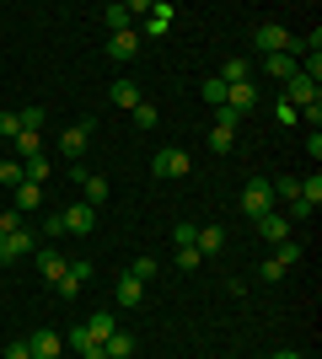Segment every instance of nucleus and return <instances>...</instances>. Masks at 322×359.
I'll list each match as a JSON object with an SVG mask.
<instances>
[{
  "mask_svg": "<svg viewBox=\"0 0 322 359\" xmlns=\"http://www.w3.org/2000/svg\"><path fill=\"white\" fill-rule=\"evenodd\" d=\"M65 344L76 348L81 359H107V354H102V344H97L92 332H86V322H81V327H70V338H65Z\"/></svg>",
  "mask_w": 322,
  "mask_h": 359,
  "instance_id": "obj_15",
  "label": "nucleus"
},
{
  "mask_svg": "<svg viewBox=\"0 0 322 359\" xmlns=\"http://www.w3.org/2000/svg\"><path fill=\"white\" fill-rule=\"evenodd\" d=\"M102 354H107V359H129V354H135V338H129V332L119 327V332H113V338L102 344Z\"/></svg>",
  "mask_w": 322,
  "mask_h": 359,
  "instance_id": "obj_26",
  "label": "nucleus"
},
{
  "mask_svg": "<svg viewBox=\"0 0 322 359\" xmlns=\"http://www.w3.org/2000/svg\"><path fill=\"white\" fill-rule=\"evenodd\" d=\"M129 273H135V279H151V273H156V257H140V263H135Z\"/></svg>",
  "mask_w": 322,
  "mask_h": 359,
  "instance_id": "obj_38",
  "label": "nucleus"
},
{
  "mask_svg": "<svg viewBox=\"0 0 322 359\" xmlns=\"http://www.w3.org/2000/svg\"><path fill=\"white\" fill-rule=\"evenodd\" d=\"M194 247H199V257H215L220 247H226V231H220V225H199V236H194Z\"/></svg>",
  "mask_w": 322,
  "mask_h": 359,
  "instance_id": "obj_20",
  "label": "nucleus"
},
{
  "mask_svg": "<svg viewBox=\"0 0 322 359\" xmlns=\"http://www.w3.org/2000/svg\"><path fill=\"white\" fill-rule=\"evenodd\" d=\"M274 118H279V123H285V129H290V123H301V113H295V107H290V102H274Z\"/></svg>",
  "mask_w": 322,
  "mask_h": 359,
  "instance_id": "obj_37",
  "label": "nucleus"
},
{
  "mask_svg": "<svg viewBox=\"0 0 322 359\" xmlns=\"http://www.w3.org/2000/svg\"><path fill=\"white\" fill-rule=\"evenodd\" d=\"M258 107V81H247V86H226V113H253Z\"/></svg>",
  "mask_w": 322,
  "mask_h": 359,
  "instance_id": "obj_8",
  "label": "nucleus"
},
{
  "mask_svg": "<svg viewBox=\"0 0 322 359\" xmlns=\"http://www.w3.org/2000/svg\"><path fill=\"white\" fill-rule=\"evenodd\" d=\"M194 236H199V225H177V231H172V241H177V247H194Z\"/></svg>",
  "mask_w": 322,
  "mask_h": 359,
  "instance_id": "obj_36",
  "label": "nucleus"
},
{
  "mask_svg": "<svg viewBox=\"0 0 322 359\" xmlns=\"http://www.w3.org/2000/svg\"><path fill=\"white\" fill-rule=\"evenodd\" d=\"M43 107H22V129H32V135H43Z\"/></svg>",
  "mask_w": 322,
  "mask_h": 359,
  "instance_id": "obj_33",
  "label": "nucleus"
},
{
  "mask_svg": "<svg viewBox=\"0 0 322 359\" xmlns=\"http://www.w3.org/2000/svg\"><path fill=\"white\" fill-rule=\"evenodd\" d=\"M102 22H107V32H129V27H135V11H129V0L107 6V11H102Z\"/></svg>",
  "mask_w": 322,
  "mask_h": 359,
  "instance_id": "obj_21",
  "label": "nucleus"
},
{
  "mask_svg": "<svg viewBox=\"0 0 322 359\" xmlns=\"http://www.w3.org/2000/svg\"><path fill=\"white\" fill-rule=\"evenodd\" d=\"M274 210V188H269V182L263 177H253L242 188V215H253V220H263V215Z\"/></svg>",
  "mask_w": 322,
  "mask_h": 359,
  "instance_id": "obj_1",
  "label": "nucleus"
},
{
  "mask_svg": "<svg viewBox=\"0 0 322 359\" xmlns=\"http://www.w3.org/2000/svg\"><path fill=\"white\" fill-rule=\"evenodd\" d=\"M6 359H32V348L27 344H11V348H6Z\"/></svg>",
  "mask_w": 322,
  "mask_h": 359,
  "instance_id": "obj_39",
  "label": "nucleus"
},
{
  "mask_svg": "<svg viewBox=\"0 0 322 359\" xmlns=\"http://www.w3.org/2000/svg\"><path fill=\"white\" fill-rule=\"evenodd\" d=\"M285 102H290V107H311V102H322V86L311 81V75L295 70L290 81H285Z\"/></svg>",
  "mask_w": 322,
  "mask_h": 359,
  "instance_id": "obj_4",
  "label": "nucleus"
},
{
  "mask_svg": "<svg viewBox=\"0 0 322 359\" xmlns=\"http://www.w3.org/2000/svg\"><path fill=\"white\" fill-rule=\"evenodd\" d=\"M22 225H27V220H22L16 210H0V241L11 236V231H22Z\"/></svg>",
  "mask_w": 322,
  "mask_h": 359,
  "instance_id": "obj_35",
  "label": "nucleus"
},
{
  "mask_svg": "<svg viewBox=\"0 0 322 359\" xmlns=\"http://www.w3.org/2000/svg\"><path fill=\"white\" fill-rule=\"evenodd\" d=\"M65 269H70V257H60V252H54V247H43V252H38V273H43L48 285H54V279H60Z\"/></svg>",
  "mask_w": 322,
  "mask_h": 359,
  "instance_id": "obj_22",
  "label": "nucleus"
},
{
  "mask_svg": "<svg viewBox=\"0 0 322 359\" xmlns=\"http://www.w3.org/2000/svg\"><path fill=\"white\" fill-rule=\"evenodd\" d=\"M301 359H307V354H301Z\"/></svg>",
  "mask_w": 322,
  "mask_h": 359,
  "instance_id": "obj_41",
  "label": "nucleus"
},
{
  "mask_svg": "<svg viewBox=\"0 0 322 359\" xmlns=\"http://www.w3.org/2000/svg\"><path fill=\"white\" fill-rule=\"evenodd\" d=\"M70 177L81 182V204H92V210H102V204H107V182H102V177H92V172H81L76 161H70Z\"/></svg>",
  "mask_w": 322,
  "mask_h": 359,
  "instance_id": "obj_6",
  "label": "nucleus"
},
{
  "mask_svg": "<svg viewBox=\"0 0 322 359\" xmlns=\"http://www.w3.org/2000/svg\"><path fill=\"white\" fill-rule=\"evenodd\" d=\"M86 332H92L97 344H107V338H113V332H119V316H113V311H97L92 322H86Z\"/></svg>",
  "mask_w": 322,
  "mask_h": 359,
  "instance_id": "obj_24",
  "label": "nucleus"
},
{
  "mask_svg": "<svg viewBox=\"0 0 322 359\" xmlns=\"http://www.w3.org/2000/svg\"><path fill=\"white\" fill-rule=\"evenodd\" d=\"M86 145H92V118L70 123V129H65V135H60V150H65V156H70V161H76V156H81V150H86Z\"/></svg>",
  "mask_w": 322,
  "mask_h": 359,
  "instance_id": "obj_9",
  "label": "nucleus"
},
{
  "mask_svg": "<svg viewBox=\"0 0 322 359\" xmlns=\"http://www.w3.org/2000/svg\"><path fill=\"white\" fill-rule=\"evenodd\" d=\"M27 348H32V359H60V348H65V338H60V332H32V338H27Z\"/></svg>",
  "mask_w": 322,
  "mask_h": 359,
  "instance_id": "obj_14",
  "label": "nucleus"
},
{
  "mask_svg": "<svg viewBox=\"0 0 322 359\" xmlns=\"http://www.w3.org/2000/svg\"><path fill=\"white\" fill-rule=\"evenodd\" d=\"M22 166H27V182H38V188H43V182H48V172H54V166H48L43 156H32V161H22Z\"/></svg>",
  "mask_w": 322,
  "mask_h": 359,
  "instance_id": "obj_29",
  "label": "nucleus"
},
{
  "mask_svg": "<svg viewBox=\"0 0 322 359\" xmlns=\"http://www.w3.org/2000/svg\"><path fill=\"white\" fill-rule=\"evenodd\" d=\"M129 118H135V129H156V118H161V113H156L151 102H140L135 113H129Z\"/></svg>",
  "mask_w": 322,
  "mask_h": 359,
  "instance_id": "obj_32",
  "label": "nucleus"
},
{
  "mask_svg": "<svg viewBox=\"0 0 322 359\" xmlns=\"http://www.w3.org/2000/svg\"><path fill=\"white\" fill-rule=\"evenodd\" d=\"M54 295H60V300H76V295H81V279H76L70 269H65L60 279H54Z\"/></svg>",
  "mask_w": 322,
  "mask_h": 359,
  "instance_id": "obj_28",
  "label": "nucleus"
},
{
  "mask_svg": "<svg viewBox=\"0 0 322 359\" xmlns=\"http://www.w3.org/2000/svg\"><path fill=\"white\" fill-rule=\"evenodd\" d=\"M135 54H140V32L135 27H129V32H113V38H107V60H135Z\"/></svg>",
  "mask_w": 322,
  "mask_h": 359,
  "instance_id": "obj_11",
  "label": "nucleus"
},
{
  "mask_svg": "<svg viewBox=\"0 0 322 359\" xmlns=\"http://www.w3.org/2000/svg\"><path fill=\"white\" fill-rule=\"evenodd\" d=\"M156 177H188L194 172V161H188V150H177V145H167V150H156Z\"/></svg>",
  "mask_w": 322,
  "mask_h": 359,
  "instance_id": "obj_5",
  "label": "nucleus"
},
{
  "mask_svg": "<svg viewBox=\"0 0 322 359\" xmlns=\"http://www.w3.org/2000/svg\"><path fill=\"white\" fill-rule=\"evenodd\" d=\"M274 359H301V354H295V348H279V354Z\"/></svg>",
  "mask_w": 322,
  "mask_h": 359,
  "instance_id": "obj_40",
  "label": "nucleus"
},
{
  "mask_svg": "<svg viewBox=\"0 0 322 359\" xmlns=\"http://www.w3.org/2000/svg\"><path fill=\"white\" fill-rule=\"evenodd\" d=\"M60 220H65V231H70V236H92L97 210H92V204H70V210H60Z\"/></svg>",
  "mask_w": 322,
  "mask_h": 359,
  "instance_id": "obj_7",
  "label": "nucleus"
},
{
  "mask_svg": "<svg viewBox=\"0 0 322 359\" xmlns=\"http://www.w3.org/2000/svg\"><path fill=\"white\" fill-rule=\"evenodd\" d=\"M290 231H295V225L285 220V215H279V210H269V215H263V220H258V236L269 241V247H279V241H290Z\"/></svg>",
  "mask_w": 322,
  "mask_h": 359,
  "instance_id": "obj_10",
  "label": "nucleus"
},
{
  "mask_svg": "<svg viewBox=\"0 0 322 359\" xmlns=\"http://www.w3.org/2000/svg\"><path fill=\"white\" fill-rule=\"evenodd\" d=\"M107 102H113V107H129V113H135L145 97H140V86L129 81V75H123V81H113V86H107Z\"/></svg>",
  "mask_w": 322,
  "mask_h": 359,
  "instance_id": "obj_12",
  "label": "nucleus"
},
{
  "mask_svg": "<svg viewBox=\"0 0 322 359\" xmlns=\"http://www.w3.org/2000/svg\"><path fill=\"white\" fill-rule=\"evenodd\" d=\"M27 252H38V231L22 225V231H11V236L0 241V269H11L16 257H27Z\"/></svg>",
  "mask_w": 322,
  "mask_h": 359,
  "instance_id": "obj_2",
  "label": "nucleus"
},
{
  "mask_svg": "<svg viewBox=\"0 0 322 359\" xmlns=\"http://www.w3.org/2000/svg\"><path fill=\"white\" fill-rule=\"evenodd\" d=\"M210 150H215V156H231V150H236V113H226V107L215 113V129H210Z\"/></svg>",
  "mask_w": 322,
  "mask_h": 359,
  "instance_id": "obj_3",
  "label": "nucleus"
},
{
  "mask_svg": "<svg viewBox=\"0 0 322 359\" xmlns=\"http://www.w3.org/2000/svg\"><path fill=\"white\" fill-rule=\"evenodd\" d=\"M199 263H204V257H199V247H177V269H183V273H194Z\"/></svg>",
  "mask_w": 322,
  "mask_h": 359,
  "instance_id": "obj_34",
  "label": "nucleus"
},
{
  "mask_svg": "<svg viewBox=\"0 0 322 359\" xmlns=\"http://www.w3.org/2000/svg\"><path fill=\"white\" fill-rule=\"evenodd\" d=\"M204 102H210L215 113H220V107H226V86H220V81H215V75H210V81H204Z\"/></svg>",
  "mask_w": 322,
  "mask_h": 359,
  "instance_id": "obj_31",
  "label": "nucleus"
},
{
  "mask_svg": "<svg viewBox=\"0 0 322 359\" xmlns=\"http://www.w3.org/2000/svg\"><path fill=\"white\" fill-rule=\"evenodd\" d=\"M263 70L274 75V81H290V75L301 70V60H290V54H263Z\"/></svg>",
  "mask_w": 322,
  "mask_h": 359,
  "instance_id": "obj_23",
  "label": "nucleus"
},
{
  "mask_svg": "<svg viewBox=\"0 0 322 359\" xmlns=\"http://www.w3.org/2000/svg\"><path fill=\"white\" fill-rule=\"evenodd\" d=\"M11 156H16V161H32V156H43V135H32V129H22V135L11 140Z\"/></svg>",
  "mask_w": 322,
  "mask_h": 359,
  "instance_id": "obj_18",
  "label": "nucleus"
},
{
  "mask_svg": "<svg viewBox=\"0 0 322 359\" xmlns=\"http://www.w3.org/2000/svg\"><path fill=\"white\" fill-rule=\"evenodd\" d=\"M140 300H145V279H135V273H123V279H119V306H123V311H135Z\"/></svg>",
  "mask_w": 322,
  "mask_h": 359,
  "instance_id": "obj_17",
  "label": "nucleus"
},
{
  "mask_svg": "<svg viewBox=\"0 0 322 359\" xmlns=\"http://www.w3.org/2000/svg\"><path fill=\"white\" fill-rule=\"evenodd\" d=\"M22 182H27V166L16 161V156H6L0 161V188H22Z\"/></svg>",
  "mask_w": 322,
  "mask_h": 359,
  "instance_id": "obj_25",
  "label": "nucleus"
},
{
  "mask_svg": "<svg viewBox=\"0 0 322 359\" xmlns=\"http://www.w3.org/2000/svg\"><path fill=\"white\" fill-rule=\"evenodd\" d=\"M215 81H220V86H247V81H253V60H226V70L215 75Z\"/></svg>",
  "mask_w": 322,
  "mask_h": 359,
  "instance_id": "obj_19",
  "label": "nucleus"
},
{
  "mask_svg": "<svg viewBox=\"0 0 322 359\" xmlns=\"http://www.w3.org/2000/svg\"><path fill=\"white\" fill-rule=\"evenodd\" d=\"M38 204H43V194H38V182H22V188L11 194V210L22 215V220H27V215L38 210Z\"/></svg>",
  "mask_w": 322,
  "mask_h": 359,
  "instance_id": "obj_16",
  "label": "nucleus"
},
{
  "mask_svg": "<svg viewBox=\"0 0 322 359\" xmlns=\"http://www.w3.org/2000/svg\"><path fill=\"white\" fill-rule=\"evenodd\" d=\"M16 135H22V113L6 107V113H0V140H16Z\"/></svg>",
  "mask_w": 322,
  "mask_h": 359,
  "instance_id": "obj_30",
  "label": "nucleus"
},
{
  "mask_svg": "<svg viewBox=\"0 0 322 359\" xmlns=\"http://www.w3.org/2000/svg\"><path fill=\"white\" fill-rule=\"evenodd\" d=\"M172 16H177V11H172L167 0H156L151 11H145V38H167V27H172Z\"/></svg>",
  "mask_w": 322,
  "mask_h": 359,
  "instance_id": "obj_13",
  "label": "nucleus"
},
{
  "mask_svg": "<svg viewBox=\"0 0 322 359\" xmlns=\"http://www.w3.org/2000/svg\"><path fill=\"white\" fill-rule=\"evenodd\" d=\"M274 263H279V269H285V273H290L295 269V263H301V241H279V247H274Z\"/></svg>",
  "mask_w": 322,
  "mask_h": 359,
  "instance_id": "obj_27",
  "label": "nucleus"
}]
</instances>
